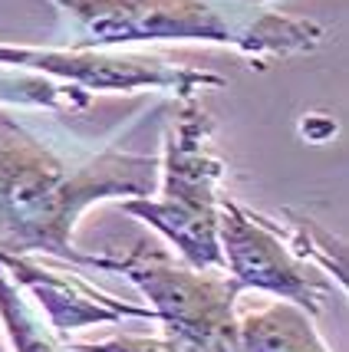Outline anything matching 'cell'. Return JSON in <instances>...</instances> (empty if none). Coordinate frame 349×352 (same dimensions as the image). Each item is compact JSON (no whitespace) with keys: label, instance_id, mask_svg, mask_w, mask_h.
<instances>
[{"label":"cell","instance_id":"1","mask_svg":"<svg viewBox=\"0 0 349 352\" xmlns=\"http://www.w3.org/2000/svg\"><path fill=\"white\" fill-rule=\"evenodd\" d=\"M155 178V158L116 148L66 162L0 112V257L43 250L89 267L92 257L73 250L79 214L116 195L149 198Z\"/></svg>","mask_w":349,"mask_h":352},{"label":"cell","instance_id":"2","mask_svg":"<svg viewBox=\"0 0 349 352\" xmlns=\"http://www.w3.org/2000/svg\"><path fill=\"white\" fill-rule=\"evenodd\" d=\"M70 14V50H112L136 40L231 43L247 56L304 53L323 43L310 20H290L257 0H56Z\"/></svg>","mask_w":349,"mask_h":352},{"label":"cell","instance_id":"3","mask_svg":"<svg viewBox=\"0 0 349 352\" xmlns=\"http://www.w3.org/2000/svg\"><path fill=\"white\" fill-rule=\"evenodd\" d=\"M221 158L211 148V119L195 102H184L165 138L162 195L125 198L122 211L152 224L184 263L198 270H224L218 241V178Z\"/></svg>","mask_w":349,"mask_h":352},{"label":"cell","instance_id":"4","mask_svg":"<svg viewBox=\"0 0 349 352\" xmlns=\"http://www.w3.org/2000/svg\"><path fill=\"white\" fill-rule=\"evenodd\" d=\"M89 267L122 270L149 296L155 322H162L165 336L195 352H218L234 346L237 326V296L241 287L224 270H198L191 263H175L165 247H136L119 261L92 257Z\"/></svg>","mask_w":349,"mask_h":352},{"label":"cell","instance_id":"5","mask_svg":"<svg viewBox=\"0 0 349 352\" xmlns=\"http://www.w3.org/2000/svg\"><path fill=\"white\" fill-rule=\"evenodd\" d=\"M218 241L224 254V274L241 290L271 293L310 316L323 309V300L333 293V280L306 261L293 237H280L271 217L244 211L241 204L218 201Z\"/></svg>","mask_w":349,"mask_h":352},{"label":"cell","instance_id":"6","mask_svg":"<svg viewBox=\"0 0 349 352\" xmlns=\"http://www.w3.org/2000/svg\"><path fill=\"white\" fill-rule=\"evenodd\" d=\"M0 63L40 69L46 76L66 79L83 92H132V89H171L191 99L201 86H221L224 79L171 66L162 56L112 53V50H27L0 46Z\"/></svg>","mask_w":349,"mask_h":352},{"label":"cell","instance_id":"7","mask_svg":"<svg viewBox=\"0 0 349 352\" xmlns=\"http://www.w3.org/2000/svg\"><path fill=\"white\" fill-rule=\"evenodd\" d=\"M7 263V270L14 274L17 283H23L27 290L36 296L40 313L46 322L56 329V336H70L73 329L83 326H96V322H119V320H155V313L149 307H132L122 303L109 293L96 290L89 280H83L79 274H66V270H53L27 257H0Z\"/></svg>","mask_w":349,"mask_h":352},{"label":"cell","instance_id":"8","mask_svg":"<svg viewBox=\"0 0 349 352\" xmlns=\"http://www.w3.org/2000/svg\"><path fill=\"white\" fill-rule=\"evenodd\" d=\"M234 352H330L313 329V316L287 300L247 309L234 326Z\"/></svg>","mask_w":349,"mask_h":352},{"label":"cell","instance_id":"9","mask_svg":"<svg viewBox=\"0 0 349 352\" xmlns=\"http://www.w3.org/2000/svg\"><path fill=\"white\" fill-rule=\"evenodd\" d=\"M0 316L17 352H70L63 336H56V329L46 322L43 313L23 296L20 287L3 276V270H0Z\"/></svg>","mask_w":349,"mask_h":352},{"label":"cell","instance_id":"10","mask_svg":"<svg viewBox=\"0 0 349 352\" xmlns=\"http://www.w3.org/2000/svg\"><path fill=\"white\" fill-rule=\"evenodd\" d=\"M79 352H195L175 342L171 336H136V333H122L112 339H99V342H79Z\"/></svg>","mask_w":349,"mask_h":352},{"label":"cell","instance_id":"11","mask_svg":"<svg viewBox=\"0 0 349 352\" xmlns=\"http://www.w3.org/2000/svg\"><path fill=\"white\" fill-rule=\"evenodd\" d=\"M218 352H234V349H231V346H221V349H218Z\"/></svg>","mask_w":349,"mask_h":352}]
</instances>
